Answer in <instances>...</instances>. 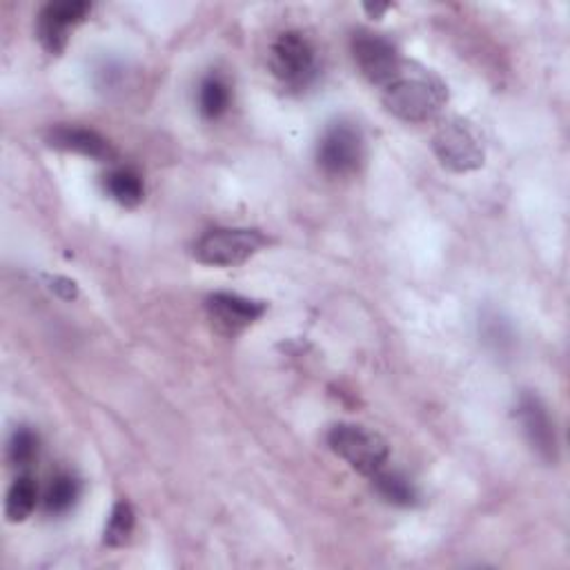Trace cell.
<instances>
[{
    "label": "cell",
    "instance_id": "obj_1",
    "mask_svg": "<svg viewBox=\"0 0 570 570\" xmlns=\"http://www.w3.org/2000/svg\"><path fill=\"white\" fill-rule=\"evenodd\" d=\"M448 103V88L439 77L421 68H408L384 88L386 110L406 123H428Z\"/></svg>",
    "mask_w": 570,
    "mask_h": 570
},
{
    "label": "cell",
    "instance_id": "obj_2",
    "mask_svg": "<svg viewBox=\"0 0 570 570\" xmlns=\"http://www.w3.org/2000/svg\"><path fill=\"white\" fill-rule=\"evenodd\" d=\"M328 446L350 468L364 477L381 472L390 459V448L381 435L359 424H337L328 432Z\"/></svg>",
    "mask_w": 570,
    "mask_h": 570
},
{
    "label": "cell",
    "instance_id": "obj_3",
    "mask_svg": "<svg viewBox=\"0 0 570 570\" xmlns=\"http://www.w3.org/2000/svg\"><path fill=\"white\" fill-rule=\"evenodd\" d=\"M267 245V236L250 227H216L207 230L194 243L196 261L214 267H234L252 258Z\"/></svg>",
    "mask_w": 570,
    "mask_h": 570
},
{
    "label": "cell",
    "instance_id": "obj_4",
    "mask_svg": "<svg viewBox=\"0 0 570 570\" xmlns=\"http://www.w3.org/2000/svg\"><path fill=\"white\" fill-rule=\"evenodd\" d=\"M269 70L283 85L306 88L317 74L315 45L297 30L278 34L269 48Z\"/></svg>",
    "mask_w": 570,
    "mask_h": 570
},
{
    "label": "cell",
    "instance_id": "obj_5",
    "mask_svg": "<svg viewBox=\"0 0 570 570\" xmlns=\"http://www.w3.org/2000/svg\"><path fill=\"white\" fill-rule=\"evenodd\" d=\"M366 156L364 134L350 121L330 123L317 143V163L328 176L355 174Z\"/></svg>",
    "mask_w": 570,
    "mask_h": 570
},
{
    "label": "cell",
    "instance_id": "obj_6",
    "mask_svg": "<svg viewBox=\"0 0 570 570\" xmlns=\"http://www.w3.org/2000/svg\"><path fill=\"white\" fill-rule=\"evenodd\" d=\"M437 159L452 172H472L484 165V143L475 128L464 119L441 125L432 139Z\"/></svg>",
    "mask_w": 570,
    "mask_h": 570
},
{
    "label": "cell",
    "instance_id": "obj_7",
    "mask_svg": "<svg viewBox=\"0 0 570 570\" xmlns=\"http://www.w3.org/2000/svg\"><path fill=\"white\" fill-rule=\"evenodd\" d=\"M350 48H353V59H355L359 72L373 85L386 88L404 68L397 45L381 34L362 30L353 37Z\"/></svg>",
    "mask_w": 570,
    "mask_h": 570
},
{
    "label": "cell",
    "instance_id": "obj_8",
    "mask_svg": "<svg viewBox=\"0 0 570 570\" xmlns=\"http://www.w3.org/2000/svg\"><path fill=\"white\" fill-rule=\"evenodd\" d=\"M92 6L85 0H52L37 19V37L50 54H61L68 48L70 32L88 21Z\"/></svg>",
    "mask_w": 570,
    "mask_h": 570
},
{
    "label": "cell",
    "instance_id": "obj_9",
    "mask_svg": "<svg viewBox=\"0 0 570 570\" xmlns=\"http://www.w3.org/2000/svg\"><path fill=\"white\" fill-rule=\"evenodd\" d=\"M515 410L521 432L535 455L546 464H554L559 457V439L548 406L535 393H523Z\"/></svg>",
    "mask_w": 570,
    "mask_h": 570
},
{
    "label": "cell",
    "instance_id": "obj_10",
    "mask_svg": "<svg viewBox=\"0 0 570 570\" xmlns=\"http://www.w3.org/2000/svg\"><path fill=\"white\" fill-rule=\"evenodd\" d=\"M207 315L212 324L223 333V335H238L252 324H256L267 306L263 302H254L241 295H230V293H216L207 297L205 302Z\"/></svg>",
    "mask_w": 570,
    "mask_h": 570
},
{
    "label": "cell",
    "instance_id": "obj_11",
    "mask_svg": "<svg viewBox=\"0 0 570 570\" xmlns=\"http://www.w3.org/2000/svg\"><path fill=\"white\" fill-rule=\"evenodd\" d=\"M48 141H50L52 147L74 152V154H81V156H88V159H96V161L112 159L110 143L99 132L88 130V128L59 125V128L50 130Z\"/></svg>",
    "mask_w": 570,
    "mask_h": 570
},
{
    "label": "cell",
    "instance_id": "obj_12",
    "mask_svg": "<svg viewBox=\"0 0 570 570\" xmlns=\"http://www.w3.org/2000/svg\"><path fill=\"white\" fill-rule=\"evenodd\" d=\"M479 337L484 346L497 357H510L517 346V335L512 324L497 311H486L479 317Z\"/></svg>",
    "mask_w": 570,
    "mask_h": 570
},
{
    "label": "cell",
    "instance_id": "obj_13",
    "mask_svg": "<svg viewBox=\"0 0 570 570\" xmlns=\"http://www.w3.org/2000/svg\"><path fill=\"white\" fill-rule=\"evenodd\" d=\"M103 187L110 199L123 207H136L145 196V185L132 167H116L103 176Z\"/></svg>",
    "mask_w": 570,
    "mask_h": 570
},
{
    "label": "cell",
    "instance_id": "obj_14",
    "mask_svg": "<svg viewBox=\"0 0 570 570\" xmlns=\"http://www.w3.org/2000/svg\"><path fill=\"white\" fill-rule=\"evenodd\" d=\"M232 103V90L218 74H207L199 85V112L207 121H218L227 114Z\"/></svg>",
    "mask_w": 570,
    "mask_h": 570
},
{
    "label": "cell",
    "instance_id": "obj_15",
    "mask_svg": "<svg viewBox=\"0 0 570 570\" xmlns=\"http://www.w3.org/2000/svg\"><path fill=\"white\" fill-rule=\"evenodd\" d=\"M39 501V486L32 475H19L14 484L10 486L8 492V503H6V515L12 523L26 521Z\"/></svg>",
    "mask_w": 570,
    "mask_h": 570
},
{
    "label": "cell",
    "instance_id": "obj_16",
    "mask_svg": "<svg viewBox=\"0 0 570 570\" xmlns=\"http://www.w3.org/2000/svg\"><path fill=\"white\" fill-rule=\"evenodd\" d=\"M373 486L379 492V497H384L388 503L393 506H415L417 503V488L415 484L395 470H381L373 477Z\"/></svg>",
    "mask_w": 570,
    "mask_h": 570
},
{
    "label": "cell",
    "instance_id": "obj_17",
    "mask_svg": "<svg viewBox=\"0 0 570 570\" xmlns=\"http://www.w3.org/2000/svg\"><path fill=\"white\" fill-rule=\"evenodd\" d=\"M81 497V484L74 475L61 472L52 479L45 492V508L52 515H65L68 510L74 508V503Z\"/></svg>",
    "mask_w": 570,
    "mask_h": 570
},
{
    "label": "cell",
    "instance_id": "obj_18",
    "mask_svg": "<svg viewBox=\"0 0 570 570\" xmlns=\"http://www.w3.org/2000/svg\"><path fill=\"white\" fill-rule=\"evenodd\" d=\"M39 448H41V441H39V435L28 428V426H21L12 432L10 437V444H8V455H10V461L19 468H28L34 464V459L39 457Z\"/></svg>",
    "mask_w": 570,
    "mask_h": 570
},
{
    "label": "cell",
    "instance_id": "obj_19",
    "mask_svg": "<svg viewBox=\"0 0 570 570\" xmlns=\"http://www.w3.org/2000/svg\"><path fill=\"white\" fill-rule=\"evenodd\" d=\"M132 530H134V510L128 501H119L112 508L110 521L105 526V543L112 548L123 546L130 539Z\"/></svg>",
    "mask_w": 570,
    "mask_h": 570
},
{
    "label": "cell",
    "instance_id": "obj_20",
    "mask_svg": "<svg viewBox=\"0 0 570 570\" xmlns=\"http://www.w3.org/2000/svg\"><path fill=\"white\" fill-rule=\"evenodd\" d=\"M50 288L65 302H74L79 297V285L65 276H50Z\"/></svg>",
    "mask_w": 570,
    "mask_h": 570
},
{
    "label": "cell",
    "instance_id": "obj_21",
    "mask_svg": "<svg viewBox=\"0 0 570 570\" xmlns=\"http://www.w3.org/2000/svg\"><path fill=\"white\" fill-rule=\"evenodd\" d=\"M366 10H368L373 17H379V14H384V12L388 10V6H384V8H370V6H368Z\"/></svg>",
    "mask_w": 570,
    "mask_h": 570
}]
</instances>
